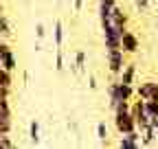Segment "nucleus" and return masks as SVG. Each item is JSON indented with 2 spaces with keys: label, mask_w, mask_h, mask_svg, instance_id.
<instances>
[{
  "label": "nucleus",
  "mask_w": 158,
  "mask_h": 149,
  "mask_svg": "<svg viewBox=\"0 0 158 149\" xmlns=\"http://www.w3.org/2000/svg\"><path fill=\"white\" fill-rule=\"evenodd\" d=\"M134 72H136V68H134V66H125V68H123V77H121V81H123V83H132Z\"/></svg>",
  "instance_id": "nucleus-13"
},
{
  "label": "nucleus",
  "mask_w": 158,
  "mask_h": 149,
  "mask_svg": "<svg viewBox=\"0 0 158 149\" xmlns=\"http://www.w3.org/2000/svg\"><path fill=\"white\" fill-rule=\"evenodd\" d=\"M11 35V24L5 15H0V37H9Z\"/></svg>",
  "instance_id": "nucleus-11"
},
{
  "label": "nucleus",
  "mask_w": 158,
  "mask_h": 149,
  "mask_svg": "<svg viewBox=\"0 0 158 149\" xmlns=\"http://www.w3.org/2000/svg\"><path fill=\"white\" fill-rule=\"evenodd\" d=\"M152 99H156V101H158V83H156V88H154V97H152Z\"/></svg>",
  "instance_id": "nucleus-24"
},
{
  "label": "nucleus",
  "mask_w": 158,
  "mask_h": 149,
  "mask_svg": "<svg viewBox=\"0 0 158 149\" xmlns=\"http://www.w3.org/2000/svg\"><path fill=\"white\" fill-rule=\"evenodd\" d=\"M31 140H33V143H37V140H40V125H37L35 121L31 123Z\"/></svg>",
  "instance_id": "nucleus-18"
},
{
  "label": "nucleus",
  "mask_w": 158,
  "mask_h": 149,
  "mask_svg": "<svg viewBox=\"0 0 158 149\" xmlns=\"http://www.w3.org/2000/svg\"><path fill=\"white\" fill-rule=\"evenodd\" d=\"M114 125H116V129H118L121 134H127V132H134V129H138L136 119L132 116V112H116Z\"/></svg>",
  "instance_id": "nucleus-3"
},
{
  "label": "nucleus",
  "mask_w": 158,
  "mask_h": 149,
  "mask_svg": "<svg viewBox=\"0 0 158 149\" xmlns=\"http://www.w3.org/2000/svg\"><path fill=\"white\" fill-rule=\"evenodd\" d=\"M2 68H7V70H13V68H15V55H13L11 50L2 57Z\"/></svg>",
  "instance_id": "nucleus-12"
},
{
  "label": "nucleus",
  "mask_w": 158,
  "mask_h": 149,
  "mask_svg": "<svg viewBox=\"0 0 158 149\" xmlns=\"http://www.w3.org/2000/svg\"><path fill=\"white\" fill-rule=\"evenodd\" d=\"M55 68L62 70L64 68V59H62V50H57V59H55Z\"/></svg>",
  "instance_id": "nucleus-21"
},
{
  "label": "nucleus",
  "mask_w": 158,
  "mask_h": 149,
  "mask_svg": "<svg viewBox=\"0 0 158 149\" xmlns=\"http://www.w3.org/2000/svg\"><path fill=\"white\" fill-rule=\"evenodd\" d=\"M121 48L125 53H136L138 50V37L132 31H123V35H121Z\"/></svg>",
  "instance_id": "nucleus-5"
},
{
  "label": "nucleus",
  "mask_w": 158,
  "mask_h": 149,
  "mask_svg": "<svg viewBox=\"0 0 158 149\" xmlns=\"http://www.w3.org/2000/svg\"><path fill=\"white\" fill-rule=\"evenodd\" d=\"M62 40H64V29H62V22H55V44H57V48L62 46Z\"/></svg>",
  "instance_id": "nucleus-14"
},
{
  "label": "nucleus",
  "mask_w": 158,
  "mask_h": 149,
  "mask_svg": "<svg viewBox=\"0 0 158 149\" xmlns=\"http://www.w3.org/2000/svg\"><path fill=\"white\" fill-rule=\"evenodd\" d=\"M154 88H156V81L141 83V86H138V97H141V99H145V101H149V99L154 97Z\"/></svg>",
  "instance_id": "nucleus-8"
},
{
  "label": "nucleus",
  "mask_w": 158,
  "mask_h": 149,
  "mask_svg": "<svg viewBox=\"0 0 158 149\" xmlns=\"http://www.w3.org/2000/svg\"><path fill=\"white\" fill-rule=\"evenodd\" d=\"M13 81H11V70H7V68H2L0 66V86H5V88H9Z\"/></svg>",
  "instance_id": "nucleus-10"
},
{
  "label": "nucleus",
  "mask_w": 158,
  "mask_h": 149,
  "mask_svg": "<svg viewBox=\"0 0 158 149\" xmlns=\"http://www.w3.org/2000/svg\"><path fill=\"white\" fill-rule=\"evenodd\" d=\"M145 107H147V112H149L152 116H158V101H156V99L145 101Z\"/></svg>",
  "instance_id": "nucleus-15"
},
{
  "label": "nucleus",
  "mask_w": 158,
  "mask_h": 149,
  "mask_svg": "<svg viewBox=\"0 0 158 149\" xmlns=\"http://www.w3.org/2000/svg\"><path fill=\"white\" fill-rule=\"evenodd\" d=\"M132 107H130V103L127 101H118L116 105H114V114H116V112H130Z\"/></svg>",
  "instance_id": "nucleus-19"
},
{
  "label": "nucleus",
  "mask_w": 158,
  "mask_h": 149,
  "mask_svg": "<svg viewBox=\"0 0 158 149\" xmlns=\"http://www.w3.org/2000/svg\"><path fill=\"white\" fill-rule=\"evenodd\" d=\"M81 5H84V0H75V11L81 9Z\"/></svg>",
  "instance_id": "nucleus-23"
},
{
  "label": "nucleus",
  "mask_w": 158,
  "mask_h": 149,
  "mask_svg": "<svg viewBox=\"0 0 158 149\" xmlns=\"http://www.w3.org/2000/svg\"><path fill=\"white\" fill-rule=\"evenodd\" d=\"M108 92H110V105L114 107L118 101H130V97H132V83H123V81L112 83L108 88Z\"/></svg>",
  "instance_id": "nucleus-1"
},
{
  "label": "nucleus",
  "mask_w": 158,
  "mask_h": 149,
  "mask_svg": "<svg viewBox=\"0 0 158 149\" xmlns=\"http://www.w3.org/2000/svg\"><path fill=\"white\" fill-rule=\"evenodd\" d=\"M97 136H99V140H108V127H106V123H99L97 125Z\"/></svg>",
  "instance_id": "nucleus-16"
},
{
  "label": "nucleus",
  "mask_w": 158,
  "mask_h": 149,
  "mask_svg": "<svg viewBox=\"0 0 158 149\" xmlns=\"http://www.w3.org/2000/svg\"><path fill=\"white\" fill-rule=\"evenodd\" d=\"M77 70H79V72L86 70V55H84V53H77Z\"/></svg>",
  "instance_id": "nucleus-17"
},
{
  "label": "nucleus",
  "mask_w": 158,
  "mask_h": 149,
  "mask_svg": "<svg viewBox=\"0 0 158 149\" xmlns=\"http://www.w3.org/2000/svg\"><path fill=\"white\" fill-rule=\"evenodd\" d=\"M141 143H143V140H141V132H136V129H134V132L123 134V138H121V143H118V145H121L123 149H134V147H138Z\"/></svg>",
  "instance_id": "nucleus-7"
},
{
  "label": "nucleus",
  "mask_w": 158,
  "mask_h": 149,
  "mask_svg": "<svg viewBox=\"0 0 158 149\" xmlns=\"http://www.w3.org/2000/svg\"><path fill=\"white\" fill-rule=\"evenodd\" d=\"M11 132V112H0V134Z\"/></svg>",
  "instance_id": "nucleus-9"
},
{
  "label": "nucleus",
  "mask_w": 158,
  "mask_h": 149,
  "mask_svg": "<svg viewBox=\"0 0 158 149\" xmlns=\"http://www.w3.org/2000/svg\"><path fill=\"white\" fill-rule=\"evenodd\" d=\"M0 88H2V86H0Z\"/></svg>",
  "instance_id": "nucleus-25"
},
{
  "label": "nucleus",
  "mask_w": 158,
  "mask_h": 149,
  "mask_svg": "<svg viewBox=\"0 0 158 149\" xmlns=\"http://www.w3.org/2000/svg\"><path fill=\"white\" fill-rule=\"evenodd\" d=\"M101 24H112V26H116L118 31H125V15H123L121 9L114 5V9H112V13H110V20H106V22H101Z\"/></svg>",
  "instance_id": "nucleus-6"
},
{
  "label": "nucleus",
  "mask_w": 158,
  "mask_h": 149,
  "mask_svg": "<svg viewBox=\"0 0 158 149\" xmlns=\"http://www.w3.org/2000/svg\"><path fill=\"white\" fill-rule=\"evenodd\" d=\"M37 37H44V26L37 24Z\"/></svg>",
  "instance_id": "nucleus-22"
},
{
  "label": "nucleus",
  "mask_w": 158,
  "mask_h": 149,
  "mask_svg": "<svg viewBox=\"0 0 158 149\" xmlns=\"http://www.w3.org/2000/svg\"><path fill=\"white\" fill-rule=\"evenodd\" d=\"M132 116L136 119V125H138V129H143V127H149L152 125V121H154V116L147 112V107H145V99L143 101H136L134 105H132Z\"/></svg>",
  "instance_id": "nucleus-2"
},
{
  "label": "nucleus",
  "mask_w": 158,
  "mask_h": 149,
  "mask_svg": "<svg viewBox=\"0 0 158 149\" xmlns=\"http://www.w3.org/2000/svg\"><path fill=\"white\" fill-rule=\"evenodd\" d=\"M9 50H11V48H9L5 42H0V66H2V57H5V55H7Z\"/></svg>",
  "instance_id": "nucleus-20"
},
{
  "label": "nucleus",
  "mask_w": 158,
  "mask_h": 149,
  "mask_svg": "<svg viewBox=\"0 0 158 149\" xmlns=\"http://www.w3.org/2000/svg\"><path fill=\"white\" fill-rule=\"evenodd\" d=\"M123 48H108V68L112 72H123L125 64H123Z\"/></svg>",
  "instance_id": "nucleus-4"
}]
</instances>
